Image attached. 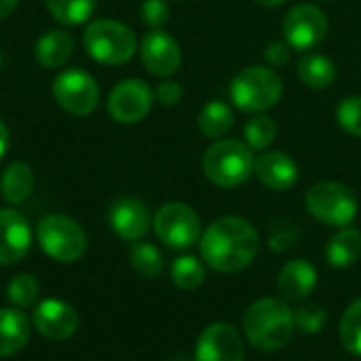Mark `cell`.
Instances as JSON below:
<instances>
[{
	"label": "cell",
	"mask_w": 361,
	"mask_h": 361,
	"mask_svg": "<svg viewBox=\"0 0 361 361\" xmlns=\"http://www.w3.org/2000/svg\"><path fill=\"white\" fill-rule=\"evenodd\" d=\"M201 260L216 273L235 275L245 271L260 252V237L254 224L241 216L214 220L199 239Z\"/></svg>",
	"instance_id": "cell-1"
},
{
	"label": "cell",
	"mask_w": 361,
	"mask_h": 361,
	"mask_svg": "<svg viewBox=\"0 0 361 361\" xmlns=\"http://www.w3.org/2000/svg\"><path fill=\"white\" fill-rule=\"evenodd\" d=\"M294 332V311L283 298H260L243 315V336L258 351H281L290 345Z\"/></svg>",
	"instance_id": "cell-2"
},
{
	"label": "cell",
	"mask_w": 361,
	"mask_h": 361,
	"mask_svg": "<svg viewBox=\"0 0 361 361\" xmlns=\"http://www.w3.org/2000/svg\"><path fill=\"white\" fill-rule=\"evenodd\" d=\"M254 150L235 137L216 140L203 154L201 167L205 178L218 188H237L254 173Z\"/></svg>",
	"instance_id": "cell-3"
},
{
	"label": "cell",
	"mask_w": 361,
	"mask_h": 361,
	"mask_svg": "<svg viewBox=\"0 0 361 361\" xmlns=\"http://www.w3.org/2000/svg\"><path fill=\"white\" fill-rule=\"evenodd\" d=\"M237 110L258 114L275 108L283 95V78L271 66H247L235 74L228 87Z\"/></svg>",
	"instance_id": "cell-4"
},
{
	"label": "cell",
	"mask_w": 361,
	"mask_h": 361,
	"mask_svg": "<svg viewBox=\"0 0 361 361\" xmlns=\"http://www.w3.org/2000/svg\"><path fill=\"white\" fill-rule=\"evenodd\" d=\"M82 47L87 55L97 63L123 66L137 53V38L127 23L99 17L87 23Z\"/></svg>",
	"instance_id": "cell-5"
},
{
	"label": "cell",
	"mask_w": 361,
	"mask_h": 361,
	"mask_svg": "<svg viewBox=\"0 0 361 361\" xmlns=\"http://www.w3.org/2000/svg\"><path fill=\"white\" fill-rule=\"evenodd\" d=\"M305 207L311 218L332 228L351 226L360 212V199L353 188L341 182L324 180L305 192Z\"/></svg>",
	"instance_id": "cell-6"
},
{
	"label": "cell",
	"mask_w": 361,
	"mask_h": 361,
	"mask_svg": "<svg viewBox=\"0 0 361 361\" xmlns=\"http://www.w3.org/2000/svg\"><path fill=\"white\" fill-rule=\"evenodd\" d=\"M40 250L55 262H76L87 252V235L82 226L63 214H49L36 224Z\"/></svg>",
	"instance_id": "cell-7"
},
{
	"label": "cell",
	"mask_w": 361,
	"mask_h": 361,
	"mask_svg": "<svg viewBox=\"0 0 361 361\" xmlns=\"http://www.w3.org/2000/svg\"><path fill=\"white\" fill-rule=\"evenodd\" d=\"M152 228L159 241L171 250H188L199 243L203 235L199 214L182 201L161 205L152 218Z\"/></svg>",
	"instance_id": "cell-8"
},
{
	"label": "cell",
	"mask_w": 361,
	"mask_h": 361,
	"mask_svg": "<svg viewBox=\"0 0 361 361\" xmlns=\"http://www.w3.org/2000/svg\"><path fill=\"white\" fill-rule=\"evenodd\" d=\"M53 97L68 114L89 116L99 104V85L89 72L80 68H68L55 76Z\"/></svg>",
	"instance_id": "cell-9"
},
{
	"label": "cell",
	"mask_w": 361,
	"mask_h": 361,
	"mask_svg": "<svg viewBox=\"0 0 361 361\" xmlns=\"http://www.w3.org/2000/svg\"><path fill=\"white\" fill-rule=\"evenodd\" d=\"M283 40L300 53L313 51L328 36V17L326 13L311 2L294 4L283 17Z\"/></svg>",
	"instance_id": "cell-10"
},
{
	"label": "cell",
	"mask_w": 361,
	"mask_h": 361,
	"mask_svg": "<svg viewBox=\"0 0 361 361\" xmlns=\"http://www.w3.org/2000/svg\"><path fill=\"white\" fill-rule=\"evenodd\" d=\"M154 104V91L142 78L121 80L108 95V114L121 125H135L148 116Z\"/></svg>",
	"instance_id": "cell-11"
},
{
	"label": "cell",
	"mask_w": 361,
	"mask_h": 361,
	"mask_svg": "<svg viewBox=\"0 0 361 361\" xmlns=\"http://www.w3.org/2000/svg\"><path fill=\"white\" fill-rule=\"evenodd\" d=\"M192 361H245V347L239 330L226 322L205 326L197 338Z\"/></svg>",
	"instance_id": "cell-12"
},
{
	"label": "cell",
	"mask_w": 361,
	"mask_h": 361,
	"mask_svg": "<svg viewBox=\"0 0 361 361\" xmlns=\"http://www.w3.org/2000/svg\"><path fill=\"white\" fill-rule=\"evenodd\" d=\"M140 57L144 68L157 78H169L182 66V49L165 30H150L144 34L140 42Z\"/></svg>",
	"instance_id": "cell-13"
},
{
	"label": "cell",
	"mask_w": 361,
	"mask_h": 361,
	"mask_svg": "<svg viewBox=\"0 0 361 361\" xmlns=\"http://www.w3.org/2000/svg\"><path fill=\"white\" fill-rule=\"evenodd\" d=\"M78 322L80 319H78L76 309L55 298L42 300L32 313V324L36 332L55 343L68 341L70 336H74V332L78 330Z\"/></svg>",
	"instance_id": "cell-14"
},
{
	"label": "cell",
	"mask_w": 361,
	"mask_h": 361,
	"mask_svg": "<svg viewBox=\"0 0 361 361\" xmlns=\"http://www.w3.org/2000/svg\"><path fill=\"white\" fill-rule=\"evenodd\" d=\"M108 222L116 237H121L123 241H131V243L142 241V237H146V233L152 226L150 209L146 207L144 201L135 197L116 199L110 205Z\"/></svg>",
	"instance_id": "cell-15"
},
{
	"label": "cell",
	"mask_w": 361,
	"mask_h": 361,
	"mask_svg": "<svg viewBox=\"0 0 361 361\" xmlns=\"http://www.w3.org/2000/svg\"><path fill=\"white\" fill-rule=\"evenodd\" d=\"M256 180L275 192H286L298 184L300 169L298 163L281 150H264L254 163Z\"/></svg>",
	"instance_id": "cell-16"
},
{
	"label": "cell",
	"mask_w": 361,
	"mask_h": 361,
	"mask_svg": "<svg viewBox=\"0 0 361 361\" xmlns=\"http://www.w3.org/2000/svg\"><path fill=\"white\" fill-rule=\"evenodd\" d=\"M32 245V228L23 214L0 209V267L19 262Z\"/></svg>",
	"instance_id": "cell-17"
},
{
	"label": "cell",
	"mask_w": 361,
	"mask_h": 361,
	"mask_svg": "<svg viewBox=\"0 0 361 361\" xmlns=\"http://www.w3.org/2000/svg\"><path fill=\"white\" fill-rule=\"evenodd\" d=\"M317 288V269L305 260L294 258L286 262L277 275V290L286 302H305Z\"/></svg>",
	"instance_id": "cell-18"
},
{
	"label": "cell",
	"mask_w": 361,
	"mask_h": 361,
	"mask_svg": "<svg viewBox=\"0 0 361 361\" xmlns=\"http://www.w3.org/2000/svg\"><path fill=\"white\" fill-rule=\"evenodd\" d=\"M74 53V38L66 30H49L34 44L36 61L47 70L61 68Z\"/></svg>",
	"instance_id": "cell-19"
},
{
	"label": "cell",
	"mask_w": 361,
	"mask_h": 361,
	"mask_svg": "<svg viewBox=\"0 0 361 361\" xmlns=\"http://www.w3.org/2000/svg\"><path fill=\"white\" fill-rule=\"evenodd\" d=\"M34 192V171L25 161H13L0 176V195L8 205L25 203Z\"/></svg>",
	"instance_id": "cell-20"
},
{
	"label": "cell",
	"mask_w": 361,
	"mask_h": 361,
	"mask_svg": "<svg viewBox=\"0 0 361 361\" xmlns=\"http://www.w3.org/2000/svg\"><path fill=\"white\" fill-rule=\"evenodd\" d=\"M361 258V233L353 226L338 228L326 243V262L332 269H351Z\"/></svg>",
	"instance_id": "cell-21"
},
{
	"label": "cell",
	"mask_w": 361,
	"mask_h": 361,
	"mask_svg": "<svg viewBox=\"0 0 361 361\" xmlns=\"http://www.w3.org/2000/svg\"><path fill=\"white\" fill-rule=\"evenodd\" d=\"M30 341V319L19 309H0V357L19 353Z\"/></svg>",
	"instance_id": "cell-22"
},
{
	"label": "cell",
	"mask_w": 361,
	"mask_h": 361,
	"mask_svg": "<svg viewBox=\"0 0 361 361\" xmlns=\"http://www.w3.org/2000/svg\"><path fill=\"white\" fill-rule=\"evenodd\" d=\"M296 72L302 85L315 91L330 89L336 82V66L322 53H305L296 63Z\"/></svg>",
	"instance_id": "cell-23"
},
{
	"label": "cell",
	"mask_w": 361,
	"mask_h": 361,
	"mask_svg": "<svg viewBox=\"0 0 361 361\" xmlns=\"http://www.w3.org/2000/svg\"><path fill=\"white\" fill-rule=\"evenodd\" d=\"M197 125H199V131L205 137H209V140H222V137H226V133L235 125L233 108L226 102H222V99H212V102H207L201 108L199 118H197Z\"/></svg>",
	"instance_id": "cell-24"
},
{
	"label": "cell",
	"mask_w": 361,
	"mask_h": 361,
	"mask_svg": "<svg viewBox=\"0 0 361 361\" xmlns=\"http://www.w3.org/2000/svg\"><path fill=\"white\" fill-rule=\"evenodd\" d=\"M44 6L57 23L82 25L93 17L97 0H44Z\"/></svg>",
	"instance_id": "cell-25"
},
{
	"label": "cell",
	"mask_w": 361,
	"mask_h": 361,
	"mask_svg": "<svg viewBox=\"0 0 361 361\" xmlns=\"http://www.w3.org/2000/svg\"><path fill=\"white\" fill-rule=\"evenodd\" d=\"M279 127L273 116L267 112H258L243 125V142L256 152V150H269V146L277 140Z\"/></svg>",
	"instance_id": "cell-26"
},
{
	"label": "cell",
	"mask_w": 361,
	"mask_h": 361,
	"mask_svg": "<svg viewBox=\"0 0 361 361\" xmlns=\"http://www.w3.org/2000/svg\"><path fill=\"white\" fill-rule=\"evenodd\" d=\"M129 264L137 275L154 279L163 273V254L148 241H135L129 247Z\"/></svg>",
	"instance_id": "cell-27"
},
{
	"label": "cell",
	"mask_w": 361,
	"mask_h": 361,
	"mask_svg": "<svg viewBox=\"0 0 361 361\" xmlns=\"http://www.w3.org/2000/svg\"><path fill=\"white\" fill-rule=\"evenodd\" d=\"M171 281L176 288L184 292H192L201 288V283L205 281V262L190 254L176 258L171 264Z\"/></svg>",
	"instance_id": "cell-28"
},
{
	"label": "cell",
	"mask_w": 361,
	"mask_h": 361,
	"mask_svg": "<svg viewBox=\"0 0 361 361\" xmlns=\"http://www.w3.org/2000/svg\"><path fill=\"white\" fill-rule=\"evenodd\" d=\"M338 338L347 353L361 357V298L353 300L341 317Z\"/></svg>",
	"instance_id": "cell-29"
},
{
	"label": "cell",
	"mask_w": 361,
	"mask_h": 361,
	"mask_svg": "<svg viewBox=\"0 0 361 361\" xmlns=\"http://www.w3.org/2000/svg\"><path fill=\"white\" fill-rule=\"evenodd\" d=\"M300 241V228L288 218H275L269 222V247L277 254L290 252Z\"/></svg>",
	"instance_id": "cell-30"
},
{
	"label": "cell",
	"mask_w": 361,
	"mask_h": 361,
	"mask_svg": "<svg viewBox=\"0 0 361 361\" xmlns=\"http://www.w3.org/2000/svg\"><path fill=\"white\" fill-rule=\"evenodd\" d=\"M38 294H40V286H38L36 277L30 273H21V275L13 277L6 288V298L17 309L32 307L38 300Z\"/></svg>",
	"instance_id": "cell-31"
},
{
	"label": "cell",
	"mask_w": 361,
	"mask_h": 361,
	"mask_svg": "<svg viewBox=\"0 0 361 361\" xmlns=\"http://www.w3.org/2000/svg\"><path fill=\"white\" fill-rule=\"evenodd\" d=\"M294 324L302 334H319L328 324V309L317 302H298L294 309Z\"/></svg>",
	"instance_id": "cell-32"
},
{
	"label": "cell",
	"mask_w": 361,
	"mask_h": 361,
	"mask_svg": "<svg viewBox=\"0 0 361 361\" xmlns=\"http://www.w3.org/2000/svg\"><path fill=\"white\" fill-rule=\"evenodd\" d=\"M336 121L343 131L361 140V95H349L338 104Z\"/></svg>",
	"instance_id": "cell-33"
},
{
	"label": "cell",
	"mask_w": 361,
	"mask_h": 361,
	"mask_svg": "<svg viewBox=\"0 0 361 361\" xmlns=\"http://www.w3.org/2000/svg\"><path fill=\"white\" fill-rule=\"evenodd\" d=\"M171 8L167 0H144L140 4V17L150 30H163V25L169 21Z\"/></svg>",
	"instance_id": "cell-34"
},
{
	"label": "cell",
	"mask_w": 361,
	"mask_h": 361,
	"mask_svg": "<svg viewBox=\"0 0 361 361\" xmlns=\"http://www.w3.org/2000/svg\"><path fill=\"white\" fill-rule=\"evenodd\" d=\"M182 97H184L182 85L176 82V80H169V78H165L163 82H159L157 89H154V102H159V104L165 106V108L178 106V104L182 102Z\"/></svg>",
	"instance_id": "cell-35"
},
{
	"label": "cell",
	"mask_w": 361,
	"mask_h": 361,
	"mask_svg": "<svg viewBox=\"0 0 361 361\" xmlns=\"http://www.w3.org/2000/svg\"><path fill=\"white\" fill-rule=\"evenodd\" d=\"M292 47L286 42V40H273V42H269L267 44V49H264V61H267V66H271V68H283V66H288L290 63V57H292Z\"/></svg>",
	"instance_id": "cell-36"
},
{
	"label": "cell",
	"mask_w": 361,
	"mask_h": 361,
	"mask_svg": "<svg viewBox=\"0 0 361 361\" xmlns=\"http://www.w3.org/2000/svg\"><path fill=\"white\" fill-rule=\"evenodd\" d=\"M8 146H11V133H8V127L4 125V121H0V161L6 157Z\"/></svg>",
	"instance_id": "cell-37"
},
{
	"label": "cell",
	"mask_w": 361,
	"mask_h": 361,
	"mask_svg": "<svg viewBox=\"0 0 361 361\" xmlns=\"http://www.w3.org/2000/svg\"><path fill=\"white\" fill-rule=\"evenodd\" d=\"M17 6H19V0H0V19H6Z\"/></svg>",
	"instance_id": "cell-38"
},
{
	"label": "cell",
	"mask_w": 361,
	"mask_h": 361,
	"mask_svg": "<svg viewBox=\"0 0 361 361\" xmlns=\"http://www.w3.org/2000/svg\"><path fill=\"white\" fill-rule=\"evenodd\" d=\"M256 2L262 4V6H267V8H277V6L286 4L288 0H256Z\"/></svg>",
	"instance_id": "cell-39"
},
{
	"label": "cell",
	"mask_w": 361,
	"mask_h": 361,
	"mask_svg": "<svg viewBox=\"0 0 361 361\" xmlns=\"http://www.w3.org/2000/svg\"><path fill=\"white\" fill-rule=\"evenodd\" d=\"M0 66H2V53H0Z\"/></svg>",
	"instance_id": "cell-40"
},
{
	"label": "cell",
	"mask_w": 361,
	"mask_h": 361,
	"mask_svg": "<svg viewBox=\"0 0 361 361\" xmlns=\"http://www.w3.org/2000/svg\"><path fill=\"white\" fill-rule=\"evenodd\" d=\"M176 2H184V0H176Z\"/></svg>",
	"instance_id": "cell-41"
}]
</instances>
